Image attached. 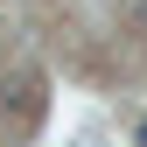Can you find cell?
<instances>
[{
  "instance_id": "cell-1",
  "label": "cell",
  "mask_w": 147,
  "mask_h": 147,
  "mask_svg": "<svg viewBox=\"0 0 147 147\" xmlns=\"http://www.w3.org/2000/svg\"><path fill=\"white\" fill-rule=\"evenodd\" d=\"M0 112H35V77H7L0 84Z\"/></svg>"
},
{
  "instance_id": "cell-2",
  "label": "cell",
  "mask_w": 147,
  "mask_h": 147,
  "mask_svg": "<svg viewBox=\"0 0 147 147\" xmlns=\"http://www.w3.org/2000/svg\"><path fill=\"white\" fill-rule=\"evenodd\" d=\"M140 147H147V119H140Z\"/></svg>"
}]
</instances>
